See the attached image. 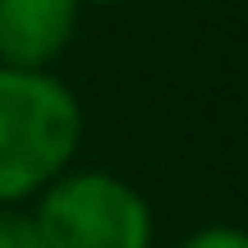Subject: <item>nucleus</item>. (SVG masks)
I'll use <instances>...</instances> for the list:
<instances>
[{
  "instance_id": "nucleus-1",
  "label": "nucleus",
  "mask_w": 248,
  "mask_h": 248,
  "mask_svg": "<svg viewBox=\"0 0 248 248\" xmlns=\"http://www.w3.org/2000/svg\"><path fill=\"white\" fill-rule=\"evenodd\" d=\"M83 138L78 97L55 74L0 69V207L46 193Z\"/></svg>"
},
{
  "instance_id": "nucleus-2",
  "label": "nucleus",
  "mask_w": 248,
  "mask_h": 248,
  "mask_svg": "<svg viewBox=\"0 0 248 248\" xmlns=\"http://www.w3.org/2000/svg\"><path fill=\"white\" fill-rule=\"evenodd\" d=\"M46 248H152V207L106 170H69L32 212Z\"/></svg>"
},
{
  "instance_id": "nucleus-3",
  "label": "nucleus",
  "mask_w": 248,
  "mask_h": 248,
  "mask_svg": "<svg viewBox=\"0 0 248 248\" xmlns=\"http://www.w3.org/2000/svg\"><path fill=\"white\" fill-rule=\"evenodd\" d=\"M78 32L69 0H0V69L46 74Z\"/></svg>"
},
{
  "instance_id": "nucleus-4",
  "label": "nucleus",
  "mask_w": 248,
  "mask_h": 248,
  "mask_svg": "<svg viewBox=\"0 0 248 248\" xmlns=\"http://www.w3.org/2000/svg\"><path fill=\"white\" fill-rule=\"evenodd\" d=\"M0 248H46L42 230H37V221H32V212L0 207Z\"/></svg>"
},
{
  "instance_id": "nucleus-5",
  "label": "nucleus",
  "mask_w": 248,
  "mask_h": 248,
  "mask_svg": "<svg viewBox=\"0 0 248 248\" xmlns=\"http://www.w3.org/2000/svg\"><path fill=\"white\" fill-rule=\"evenodd\" d=\"M175 248H248V230H239V225H207V230H193Z\"/></svg>"
}]
</instances>
